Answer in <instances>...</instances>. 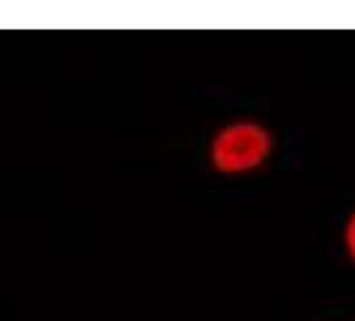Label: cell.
<instances>
[{
  "label": "cell",
  "instance_id": "obj_1",
  "mask_svg": "<svg viewBox=\"0 0 355 321\" xmlns=\"http://www.w3.org/2000/svg\"><path fill=\"white\" fill-rule=\"evenodd\" d=\"M272 150V137L257 121H235L216 131L211 140V163L219 172L238 174L262 166Z\"/></svg>",
  "mask_w": 355,
  "mask_h": 321
},
{
  "label": "cell",
  "instance_id": "obj_2",
  "mask_svg": "<svg viewBox=\"0 0 355 321\" xmlns=\"http://www.w3.org/2000/svg\"><path fill=\"white\" fill-rule=\"evenodd\" d=\"M345 247H347L350 257L355 260V212H353V217L347 220V228H345Z\"/></svg>",
  "mask_w": 355,
  "mask_h": 321
}]
</instances>
